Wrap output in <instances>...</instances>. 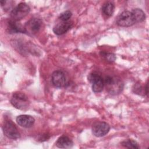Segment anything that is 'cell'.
Wrapping results in <instances>:
<instances>
[{
    "mask_svg": "<svg viewBox=\"0 0 149 149\" xmlns=\"http://www.w3.org/2000/svg\"><path fill=\"white\" fill-rule=\"evenodd\" d=\"M104 81L107 91L111 94H119L123 88V82L117 77L107 76L104 80Z\"/></svg>",
    "mask_w": 149,
    "mask_h": 149,
    "instance_id": "obj_1",
    "label": "cell"
},
{
    "mask_svg": "<svg viewBox=\"0 0 149 149\" xmlns=\"http://www.w3.org/2000/svg\"><path fill=\"white\" fill-rule=\"evenodd\" d=\"M10 103L16 108L25 111L30 105V101L27 95L21 92H15L12 94Z\"/></svg>",
    "mask_w": 149,
    "mask_h": 149,
    "instance_id": "obj_2",
    "label": "cell"
},
{
    "mask_svg": "<svg viewBox=\"0 0 149 149\" xmlns=\"http://www.w3.org/2000/svg\"><path fill=\"white\" fill-rule=\"evenodd\" d=\"M30 11L29 6L26 3L21 2L12 10L10 15V17L12 20L17 22L26 16Z\"/></svg>",
    "mask_w": 149,
    "mask_h": 149,
    "instance_id": "obj_3",
    "label": "cell"
},
{
    "mask_svg": "<svg viewBox=\"0 0 149 149\" xmlns=\"http://www.w3.org/2000/svg\"><path fill=\"white\" fill-rule=\"evenodd\" d=\"M2 130L4 134L9 139L15 140L19 139L20 136L15 124L10 120H7L4 122Z\"/></svg>",
    "mask_w": 149,
    "mask_h": 149,
    "instance_id": "obj_4",
    "label": "cell"
},
{
    "mask_svg": "<svg viewBox=\"0 0 149 149\" xmlns=\"http://www.w3.org/2000/svg\"><path fill=\"white\" fill-rule=\"evenodd\" d=\"M136 23L132 11L125 10L117 17L116 24L120 27H130Z\"/></svg>",
    "mask_w": 149,
    "mask_h": 149,
    "instance_id": "obj_5",
    "label": "cell"
},
{
    "mask_svg": "<svg viewBox=\"0 0 149 149\" xmlns=\"http://www.w3.org/2000/svg\"><path fill=\"white\" fill-rule=\"evenodd\" d=\"M42 26V20L37 17L31 18L29 20L26 24L24 26V29L26 33L34 35L37 33L40 30Z\"/></svg>",
    "mask_w": 149,
    "mask_h": 149,
    "instance_id": "obj_6",
    "label": "cell"
},
{
    "mask_svg": "<svg viewBox=\"0 0 149 149\" xmlns=\"http://www.w3.org/2000/svg\"><path fill=\"white\" fill-rule=\"evenodd\" d=\"M110 130L109 125L104 122H97L93 125L92 133L98 137L106 135Z\"/></svg>",
    "mask_w": 149,
    "mask_h": 149,
    "instance_id": "obj_7",
    "label": "cell"
},
{
    "mask_svg": "<svg viewBox=\"0 0 149 149\" xmlns=\"http://www.w3.org/2000/svg\"><path fill=\"white\" fill-rule=\"evenodd\" d=\"M88 80L92 83V90L95 93H100L102 91L104 87L103 78L99 74L93 73L89 75Z\"/></svg>",
    "mask_w": 149,
    "mask_h": 149,
    "instance_id": "obj_8",
    "label": "cell"
},
{
    "mask_svg": "<svg viewBox=\"0 0 149 149\" xmlns=\"http://www.w3.org/2000/svg\"><path fill=\"white\" fill-rule=\"evenodd\" d=\"M51 81L53 85L58 88L65 86L66 82L65 74L61 70H56L52 73Z\"/></svg>",
    "mask_w": 149,
    "mask_h": 149,
    "instance_id": "obj_9",
    "label": "cell"
},
{
    "mask_svg": "<svg viewBox=\"0 0 149 149\" xmlns=\"http://www.w3.org/2000/svg\"><path fill=\"white\" fill-rule=\"evenodd\" d=\"M16 122L19 125L24 128L31 127L35 122L34 118L28 115H19L16 119Z\"/></svg>",
    "mask_w": 149,
    "mask_h": 149,
    "instance_id": "obj_10",
    "label": "cell"
},
{
    "mask_svg": "<svg viewBox=\"0 0 149 149\" xmlns=\"http://www.w3.org/2000/svg\"><path fill=\"white\" fill-rule=\"evenodd\" d=\"M72 27L70 22H63L56 24L53 28L54 33L56 35H62L68 31Z\"/></svg>",
    "mask_w": 149,
    "mask_h": 149,
    "instance_id": "obj_11",
    "label": "cell"
},
{
    "mask_svg": "<svg viewBox=\"0 0 149 149\" xmlns=\"http://www.w3.org/2000/svg\"><path fill=\"white\" fill-rule=\"evenodd\" d=\"M56 146L61 148H69L72 147L73 143L69 137L63 135L58 139L56 141Z\"/></svg>",
    "mask_w": 149,
    "mask_h": 149,
    "instance_id": "obj_12",
    "label": "cell"
},
{
    "mask_svg": "<svg viewBox=\"0 0 149 149\" xmlns=\"http://www.w3.org/2000/svg\"><path fill=\"white\" fill-rule=\"evenodd\" d=\"M8 29L9 31L12 33H26L24 27H22V25L19 24L17 21L12 19L8 22Z\"/></svg>",
    "mask_w": 149,
    "mask_h": 149,
    "instance_id": "obj_13",
    "label": "cell"
},
{
    "mask_svg": "<svg viewBox=\"0 0 149 149\" xmlns=\"http://www.w3.org/2000/svg\"><path fill=\"white\" fill-rule=\"evenodd\" d=\"M115 10V5L111 2H107L102 6V13L107 17L111 16Z\"/></svg>",
    "mask_w": 149,
    "mask_h": 149,
    "instance_id": "obj_14",
    "label": "cell"
},
{
    "mask_svg": "<svg viewBox=\"0 0 149 149\" xmlns=\"http://www.w3.org/2000/svg\"><path fill=\"white\" fill-rule=\"evenodd\" d=\"M132 12L133 15L136 23L142 22L146 19V15L144 12L140 9H134L132 10Z\"/></svg>",
    "mask_w": 149,
    "mask_h": 149,
    "instance_id": "obj_15",
    "label": "cell"
},
{
    "mask_svg": "<svg viewBox=\"0 0 149 149\" xmlns=\"http://www.w3.org/2000/svg\"><path fill=\"white\" fill-rule=\"evenodd\" d=\"M122 146L123 147L127 148H139L140 147L139 146V144L134 140L133 139H127L121 143Z\"/></svg>",
    "mask_w": 149,
    "mask_h": 149,
    "instance_id": "obj_16",
    "label": "cell"
},
{
    "mask_svg": "<svg viewBox=\"0 0 149 149\" xmlns=\"http://www.w3.org/2000/svg\"><path fill=\"white\" fill-rule=\"evenodd\" d=\"M72 15V13L70 10H66L60 14L59 18L63 22H67L71 17Z\"/></svg>",
    "mask_w": 149,
    "mask_h": 149,
    "instance_id": "obj_17",
    "label": "cell"
},
{
    "mask_svg": "<svg viewBox=\"0 0 149 149\" xmlns=\"http://www.w3.org/2000/svg\"><path fill=\"white\" fill-rule=\"evenodd\" d=\"M101 54L107 61H109V62H113L116 59L115 55L112 53L101 52Z\"/></svg>",
    "mask_w": 149,
    "mask_h": 149,
    "instance_id": "obj_18",
    "label": "cell"
},
{
    "mask_svg": "<svg viewBox=\"0 0 149 149\" xmlns=\"http://www.w3.org/2000/svg\"><path fill=\"white\" fill-rule=\"evenodd\" d=\"M144 90H146V94H147V95H148V83H146V87L144 88Z\"/></svg>",
    "mask_w": 149,
    "mask_h": 149,
    "instance_id": "obj_19",
    "label": "cell"
}]
</instances>
